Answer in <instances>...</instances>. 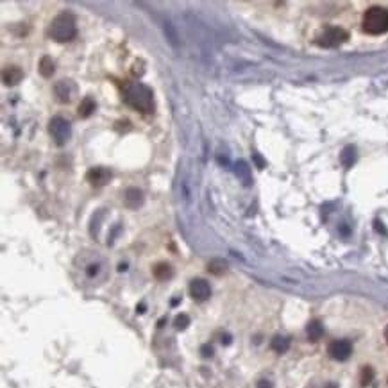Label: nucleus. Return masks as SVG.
Masks as SVG:
<instances>
[{"mask_svg":"<svg viewBox=\"0 0 388 388\" xmlns=\"http://www.w3.org/2000/svg\"><path fill=\"white\" fill-rule=\"evenodd\" d=\"M124 101L140 113H150L154 109L152 90L141 83L127 84L126 90H124Z\"/></svg>","mask_w":388,"mask_h":388,"instance_id":"nucleus-1","label":"nucleus"},{"mask_svg":"<svg viewBox=\"0 0 388 388\" xmlns=\"http://www.w3.org/2000/svg\"><path fill=\"white\" fill-rule=\"evenodd\" d=\"M48 38L57 41V43H66L75 38L77 34V25H75V18L70 13H61L54 18L50 25H48Z\"/></svg>","mask_w":388,"mask_h":388,"instance_id":"nucleus-2","label":"nucleus"},{"mask_svg":"<svg viewBox=\"0 0 388 388\" xmlns=\"http://www.w3.org/2000/svg\"><path fill=\"white\" fill-rule=\"evenodd\" d=\"M363 31L367 34L380 36L388 31V9L374 5L369 7L363 14Z\"/></svg>","mask_w":388,"mask_h":388,"instance_id":"nucleus-3","label":"nucleus"},{"mask_svg":"<svg viewBox=\"0 0 388 388\" xmlns=\"http://www.w3.org/2000/svg\"><path fill=\"white\" fill-rule=\"evenodd\" d=\"M347 38H349V34L342 27H327L317 36V45L324 48H333L347 41Z\"/></svg>","mask_w":388,"mask_h":388,"instance_id":"nucleus-4","label":"nucleus"},{"mask_svg":"<svg viewBox=\"0 0 388 388\" xmlns=\"http://www.w3.org/2000/svg\"><path fill=\"white\" fill-rule=\"evenodd\" d=\"M48 132L52 136V140L56 145H65L68 141L72 134V127H70V122L65 120L63 117H54L50 118V122H48Z\"/></svg>","mask_w":388,"mask_h":388,"instance_id":"nucleus-5","label":"nucleus"},{"mask_svg":"<svg viewBox=\"0 0 388 388\" xmlns=\"http://www.w3.org/2000/svg\"><path fill=\"white\" fill-rule=\"evenodd\" d=\"M54 95L61 104H68L77 97V84L72 79H61L54 84Z\"/></svg>","mask_w":388,"mask_h":388,"instance_id":"nucleus-6","label":"nucleus"},{"mask_svg":"<svg viewBox=\"0 0 388 388\" xmlns=\"http://www.w3.org/2000/svg\"><path fill=\"white\" fill-rule=\"evenodd\" d=\"M327 354L336 362H345L353 354V344L349 340H333L327 347Z\"/></svg>","mask_w":388,"mask_h":388,"instance_id":"nucleus-7","label":"nucleus"},{"mask_svg":"<svg viewBox=\"0 0 388 388\" xmlns=\"http://www.w3.org/2000/svg\"><path fill=\"white\" fill-rule=\"evenodd\" d=\"M111 177H113V174H111V170L106 168V166H93L92 170H88V174H86V181L95 188L106 186V184L111 181Z\"/></svg>","mask_w":388,"mask_h":388,"instance_id":"nucleus-8","label":"nucleus"},{"mask_svg":"<svg viewBox=\"0 0 388 388\" xmlns=\"http://www.w3.org/2000/svg\"><path fill=\"white\" fill-rule=\"evenodd\" d=\"M190 295H192V299L197 302L208 301V299L211 297L210 283H208L206 279H201V277L192 279V283H190Z\"/></svg>","mask_w":388,"mask_h":388,"instance_id":"nucleus-9","label":"nucleus"},{"mask_svg":"<svg viewBox=\"0 0 388 388\" xmlns=\"http://www.w3.org/2000/svg\"><path fill=\"white\" fill-rule=\"evenodd\" d=\"M143 192L138 190V188H127L126 190V195H124V204L129 208V210H138L143 206Z\"/></svg>","mask_w":388,"mask_h":388,"instance_id":"nucleus-10","label":"nucleus"},{"mask_svg":"<svg viewBox=\"0 0 388 388\" xmlns=\"http://www.w3.org/2000/svg\"><path fill=\"white\" fill-rule=\"evenodd\" d=\"M23 79V70L16 65H9L2 72V81L5 86H16L20 81Z\"/></svg>","mask_w":388,"mask_h":388,"instance_id":"nucleus-11","label":"nucleus"},{"mask_svg":"<svg viewBox=\"0 0 388 388\" xmlns=\"http://www.w3.org/2000/svg\"><path fill=\"white\" fill-rule=\"evenodd\" d=\"M235 174L238 175V179H240L242 183L245 184V186H251L253 184V175H251V166L247 165V163L244 161V159H240V161L235 165Z\"/></svg>","mask_w":388,"mask_h":388,"instance_id":"nucleus-12","label":"nucleus"},{"mask_svg":"<svg viewBox=\"0 0 388 388\" xmlns=\"http://www.w3.org/2000/svg\"><path fill=\"white\" fill-rule=\"evenodd\" d=\"M152 274L157 281H168L172 275H174V268H172L170 263L161 261V263H157V265H154Z\"/></svg>","mask_w":388,"mask_h":388,"instance_id":"nucleus-13","label":"nucleus"},{"mask_svg":"<svg viewBox=\"0 0 388 388\" xmlns=\"http://www.w3.org/2000/svg\"><path fill=\"white\" fill-rule=\"evenodd\" d=\"M306 335H308V340L310 342H318L324 336V326L320 324V320H311L308 326H306Z\"/></svg>","mask_w":388,"mask_h":388,"instance_id":"nucleus-14","label":"nucleus"},{"mask_svg":"<svg viewBox=\"0 0 388 388\" xmlns=\"http://www.w3.org/2000/svg\"><path fill=\"white\" fill-rule=\"evenodd\" d=\"M95 109H97V104L92 97H84L83 101H81V104H79L77 113L81 118H90L93 113H95Z\"/></svg>","mask_w":388,"mask_h":388,"instance_id":"nucleus-15","label":"nucleus"},{"mask_svg":"<svg viewBox=\"0 0 388 388\" xmlns=\"http://www.w3.org/2000/svg\"><path fill=\"white\" fill-rule=\"evenodd\" d=\"M270 347H272V351L277 354L286 353V351L290 349V338H286V336H283V335H275L270 340Z\"/></svg>","mask_w":388,"mask_h":388,"instance_id":"nucleus-16","label":"nucleus"},{"mask_svg":"<svg viewBox=\"0 0 388 388\" xmlns=\"http://www.w3.org/2000/svg\"><path fill=\"white\" fill-rule=\"evenodd\" d=\"M340 161L345 168H351V166L356 163V147H354V145H347V147L342 150Z\"/></svg>","mask_w":388,"mask_h":388,"instance_id":"nucleus-17","label":"nucleus"},{"mask_svg":"<svg viewBox=\"0 0 388 388\" xmlns=\"http://www.w3.org/2000/svg\"><path fill=\"white\" fill-rule=\"evenodd\" d=\"M38 70H39V74H41V77H45V79L52 77L54 70H56L52 57H48V56L41 57V59H39V65H38Z\"/></svg>","mask_w":388,"mask_h":388,"instance_id":"nucleus-18","label":"nucleus"},{"mask_svg":"<svg viewBox=\"0 0 388 388\" xmlns=\"http://www.w3.org/2000/svg\"><path fill=\"white\" fill-rule=\"evenodd\" d=\"M227 270V263L220 258H213L210 263H208V272H211L213 275H222Z\"/></svg>","mask_w":388,"mask_h":388,"instance_id":"nucleus-19","label":"nucleus"},{"mask_svg":"<svg viewBox=\"0 0 388 388\" xmlns=\"http://www.w3.org/2000/svg\"><path fill=\"white\" fill-rule=\"evenodd\" d=\"M372 380H374V369L365 365L362 369V372H360V383H362V387H369L372 383Z\"/></svg>","mask_w":388,"mask_h":388,"instance_id":"nucleus-20","label":"nucleus"},{"mask_svg":"<svg viewBox=\"0 0 388 388\" xmlns=\"http://www.w3.org/2000/svg\"><path fill=\"white\" fill-rule=\"evenodd\" d=\"M188 326H190V317H188L186 313H179L177 317L174 318V327L177 331H184Z\"/></svg>","mask_w":388,"mask_h":388,"instance_id":"nucleus-21","label":"nucleus"},{"mask_svg":"<svg viewBox=\"0 0 388 388\" xmlns=\"http://www.w3.org/2000/svg\"><path fill=\"white\" fill-rule=\"evenodd\" d=\"M99 272H101V265H99V263H90V265L86 266V275L90 277V279L97 277Z\"/></svg>","mask_w":388,"mask_h":388,"instance_id":"nucleus-22","label":"nucleus"},{"mask_svg":"<svg viewBox=\"0 0 388 388\" xmlns=\"http://www.w3.org/2000/svg\"><path fill=\"white\" fill-rule=\"evenodd\" d=\"M199 353H201L202 358H211L215 354V349H213V345L210 344H204L201 345V349H199Z\"/></svg>","mask_w":388,"mask_h":388,"instance_id":"nucleus-23","label":"nucleus"},{"mask_svg":"<svg viewBox=\"0 0 388 388\" xmlns=\"http://www.w3.org/2000/svg\"><path fill=\"white\" fill-rule=\"evenodd\" d=\"M274 385H272L270 380H259L256 383V388H272Z\"/></svg>","mask_w":388,"mask_h":388,"instance_id":"nucleus-24","label":"nucleus"},{"mask_svg":"<svg viewBox=\"0 0 388 388\" xmlns=\"http://www.w3.org/2000/svg\"><path fill=\"white\" fill-rule=\"evenodd\" d=\"M254 161L258 163V166H259V168H263V166H265V161H263L261 157H259V154H258V152H254Z\"/></svg>","mask_w":388,"mask_h":388,"instance_id":"nucleus-25","label":"nucleus"},{"mask_svg":"<svg viewBox=\"0 0 388 388\" xmlns=\"http://www.w3.org/2000/svg\"><path fill=\"white\" fill-rule=\"evenodd\" d=\"M222 344H226V345L231 344V336H229V335H224V336H222Z\"/></svg>","mask_w":388,"mask_h":388,"instance_id":"nucleus-26","label":"nucleus"},{"mask_svg":"<svg viewBox=\"0 0 388 388\" xmlns=\"http://www.w3.org/2000/svg\"><path fill=\"white\" fill-rule=\"evenodd\" d=\"M324 388H338V385L333 383V381H331V383H326V385H324Z\"/></svg>","mask_w":388,"mask_h":388,"instance_id":"nucleus-27","label":"nucleus"},{"mask_svg":"<svg viewBox=\"0 0 388 388\" xmlns=\"http://www.w3.org/2000/svg\"><path fill=\"white\" fill-rule=\"evenodd\" d=\"M385 340H387V344H388V326L385 327Z\"/></svg>","mask_w":388,"mask_h":388,"instance_id":"nucleus-28","label":"nucleus"}]
</instances>
